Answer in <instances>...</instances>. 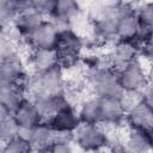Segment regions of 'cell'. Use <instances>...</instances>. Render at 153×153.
Masks as SVG:
<instances>
[{"label":"cell","instance_id":"9c48e42d","mask_svg":"<svg viewBox=\"0 0 153 153\" xmlns=\"http://www.w3.org/2000/svg\"><path fill=\"white\" fill-rule=\"evenodd\" d=\"M82 50V39L74 32V30H67L59 36V43L56 53L59 56V65L62 68L63 65H69L76 61Z\"/></svg>","mask_w":153,"mask_h":153},{"label":"cell","instance_id":"4fadbf2b","mask_svg":"<svg viewBox=\"0 0 153 153\" xmlns=\"http://www.w3.org/2000/svg\"><path fill=\"white\" fill-rule=\"evenodd\" d=\"M22 134L29 140L35 153H47L55 137L54 130L47 122H42L35 128Z\"/></svg>","mask_w":153,"mask_h":153},{"label":"cell","instance_id":"8992f818","mask_svg":"<svg viewBox=\"0 0 153 153\" xmlns=\"http://www.w3.org/2000/svg\"><path fill=\"white\" fill-rule=\"evenodd\" d=\"M140 24L136 17L135 7L128 2H118V17L116 20V41H135Z\"/></svg>","mask_w":153,"mask_h":153},{"label":"cell","instance_id":"ffe728a7","mask_svg":"<svg viewBox=\"0 0 153 153\" xmlns=\"http://www.w3.org/2000/svg\"><path fill=\"white\" fill-rule=\"evenodd\" d=\"M25 98L26 97L23 84L0 85V103L8 109L11 115Z\"/></svg>","mask_w":153,"mask_h":153},{"label":"cell","instance_id":"52a82bcc","mask_svg":"<svg viewBox=\"0 0 153 153\" xmlns=\"http://www.w3.org/2000/svg\"><path fill=\"white\" fill-rule=\"evenodd\" d=\"M59 36L60 33L53 26V24L48 19H44L24 39L26 44L31 48V50H36V49L56 50L59 43Z\"/></svg>","mask_w":153,"mask_h":153},{"label":"cell","instance_id":"9a60e30c","mask_svg":"<svg viewBox=\"0 0 153 153\" xmlns=\"http://www.w3.org/2000/svg\"><path fill=\"white\" fill-rule=\"evenodd\" d=\"M44 20V18L36 11L32 8L31 6V1H29V4L22 8L14 20H13V27L16 29V31L23 37L25 38L27 35H30L42 22Z\"/></svg>","mask_w":153,"mask_h":153},{"label":"cell","instance_id":"4dcf8cb0","mask_svg":"<svg viewBox=\"0 0 153 153\" xmlns=\"http://www.w3.org/2000/svg\"><path fill=\"white\" fill-rule=\"evenodd\" d=\"M153 55V44L152 39L141 43L140 44V57H143L145 60H151Z\"/></svg>","mask_w":153,"mask_h":153},{"label":"cell","instance_id":"83f0119b","mask_svg":"<svg viewBox=\"0 0 153 153\" xmlns=\"http://www.w3.org/2000/svg\"><path fill=\"white\" fill-rule=\"evenodd\" d=\"M0 56L4 60L18 57V47L16 42L6 36L0 35Z\"/></svg>","mask_w":153,"mask_h":153},{"label":"cell","instance_id":"484cf974","mask_svg":"<svg viewBox=\"0 0 153 153\" xmlns=\"http://www.w3.org/2000/svg\"><path fill=\"white\" fill-rule=\"evenodd\" d=\"M136 17L141 27L153 29V4L145 2L139 7H135Z\"/></svg>","mask_w":153,"mask_h":153},{"label":"cell","instance_id":"ba28073f","mask_svg":"<svg viewBox=\"0 0 153 153\" xmlns=\"http://www.w3.org/2000/svg\"><path fill=\"white\" fill-rule=\"evenodd\" d=\"M47 123L55 133L66 134H73L81 124L78 110L68 100L55 111V114L47 121Z\"/></svg>","mask_w":153,"mask_h":153},{"label":"cell","instance_id":"7a4b0ae2","mask_svg":"<svg viewBox=\"0 0 153 153\" xmlns=\"http://www.w3.org/2000/svg\"><path fill=\"white\" fill-rule=\"evenodd\" d=\"M87 84L96 98L120 97L117 71L111 65H92L87 72Z\"/></svg>","mask_w":153,"mask_h":153},{"label":"cell","instance_id":"277c9868","mask_svg":"<svg viewBox=\"0 0 153 153\" xmlns=\"http://www.w3.org/2000/svg\"><path fill=\"white\" fill-rule=\"evenodd\" d=\"M118 17V2L105 5L93 19L92 31L94 38L103 42H116V20Z\"/></svg>","mask_w":153,"mask_h":153},{"label":"cell","instance_id":"2e32d148","mask_svg":"<svg viewBox=\"0 0 153 153\" xmlns=\"http://www.w3.org/2000/svg\"><path fill=\"white\" fill-rule=\"evenodd\" d=\"M100 111V124L120 126L124 122L126 111L120 103L118 97L98 98Z\"/></svg>","mask_w":153,"mask_h":153},{"label":"cell","instance_id":"d6986e66","mask_svg":"<svg viewBox=\"0 0 153 153\" xmlns=\"http://www.w3.org/2000/svg\"><path fill=\"white\" fill-rule=\"evenodd\" d=\"M29 62L35 72H44L60 66L56 50H31Z\"/></svg>","mask_w":153,"mask_h":153},{"label":"cell","instance_id":"f1b7e54d","mask_svg":"<svg viewBox=\"0 0 153 153\" xmlns=\"http://www.w3.org/2000/svg\"><path fill=\"white\" fill-rule=\"evenodd\" d=\"M56 2L57 0H33L31 1V6L43 18H50L55 13Z\"/></svg>","mask_w":153,"mask_h":153},{"label":"cell","instance_id":"5bb4252c","mask_svg":"<svg viewBox=\"0 0 153 153\" xmlns=\"http://www.w3.org/2000/svg\"><path fill=\"white\" fill-rule=\"evenodd\" d=\"M124 122L129 128L152 130L153 126V105L147 102H141L133 109L128 110L124 116Z\"/></svg>","mask_w":153,"mask_h":153},{"label":"cell","instance_id":"7c38bea8","mask_svg":"<svg viewBox=\"0 0 153 153\" xmlns=\"http://www.w3.org/2000/svg\"><path fill=\"white\" fill-rule=\"evenodd\" d=\"M12 116L19 126L22 133H25L44 122L36 104L27 97L17 106V109L12 112Z\"/></svg>","mask_w":153,"mask_h":153},{"label":"cell","instance_id":"603a6c76","mask_svg":"<svg viewBox=\"0 0 153 153\" xmlns=\"http://www.w3.org/2000/svg\"><path fill=\"white\" fill-rule=\"evenodd\" d=\"M0 153H35L29 140L23 135H18L8 142L4 143Z\"/></svg>","mask_w":153,"mask_h":153},{"label":"cell","instance_id":"4316f807","mask_svg":"<svg viewBox=\"0 0 153 153\" xmlns=\"http://www.w3.org/2000/svg\"><path fill=\"white\" fill-rule=\"evenodd\" d=\"M118 99L124 111L127 112L128 110L133 109L134 106L143 102V94L142 91H122Z\"/></svg>","mask_w":153,"mask_h":153},{"label":"cell","instance_id":"8fae6325","mask_svg":"<svg viewBox=\"0 0 153 153\" xmlns=\"http://www.w3.org/2000/svg\"><path fill=\"white\" fill-rule=\"evenodd\" d=\"M140 59V44L135 41H116L110 54V65L120 68Z\"/></svg>","mask_w":153,"mask_h":153},{"label":"cell","instance_id":"cb8c5ba5","mask_svg":"<svg viewBox=\"0 0 153 153\" xmlns=\"http://www.w3.org/2000/svg\"><path fill=\"white\" fill-rule=\"evenodd\" d=\"M72 142H73V134L55 133L54 141L50 145L47 153H74Z\"/></svg>","mask_w":153,"mask_h":153},{"label":"cell","instance_id":"30bf717a","mask_svg":"<svg viewBox=\"0 0 153 153\" xmlns=\"http://www.w3.org/2000/svg\"><path fill=\"white\" fill-rule=\"evenodd\" d=\"M81 12L80 5L73 0H57L56 10L53 17L48 20L53 24V26L57 30L59 33L65 32L67 30L73 29V22L79 17Z\"/></svg>","mask_w":153,"mask_h":153},{"label":"cell","instance_id":"d6a6232c","mask_svg":"<svg viewBox=\"0 0 153 153\" xmlns=\"http://www.w3.org/2000/svg\"><path fill=\"white\" fill-rule=\"evenodd\" d=\"M2 62H4V59L0 56V67H1V65H2Z\"/></svg>","mask_w":153,"mask_h":153},{"label":"cell","instance_id":"7402d4cb","mask_svg":"<svg viewBox=\"0 0 153 153\" xmlns=\"http://www.w3.org/2000/svg\"><path fill=\"white\" fill-rule=\"evenodd\" d=\"M80 123L85 124H100V111L98 98L92 97L86 99L78 110Z\"/></svg>","mask_w":153,"mask_h":153},{"label":"cell","instance_id":"e0dca14e","mask_svg":"<svg viewBox=\"0 0 153 153\" xmlns=\"http://www.w3.org/2000/svg\"><path fill=\"white\" fill-rule=\"evenodd\" d=\"M26 76L27 75L19 56L4 60L0 67V85L23 84Z\"/></svg>","mask_w":153,"mask_h":153},{"label":"cell","instance_id":"f546056e","mask_svg":"<svg viewBox=\"0 0 153 153\" xmlns=\"http://www.w3.org/2000/svg\"><path fill=\"white\" fill-rule=\"evenodd\" d=\"M108 147L110 153H134L130 149V147L126 143V141H120V140L112 141V142L110 141Z\"/></svg>","mask_w":153,"mask_h":153},{"label":"cell","instance_id":"ac0fdd59","mask_svg":"<svg viewBox=\"0 0 153 153\" xmlns=\"http://www.w3.org/2000/svg\"><path fill=\"white\" fill-rule=\"evenodd\" d=\"M126 143L134 153H149L152 149V130L129 128Z\"/></svg>","mask_w":153,"mask_h":153},{"label":"cell","instance_id":"3957f363","mask_svg":"<svg viewBox=\"0 0 153 153\" xmlns=\"http://www.w3.org/2000/svg\"><path fill=\"white\" fill-rule=\"evenodd\" d=\"M73 142L86 153H96L108 147L110 139L102 124L81 123L73 133Z\"/></svg>","mask_w":153,"mask_h":153},{"label":"cell","instance_id":"1f68e13d","mask_svg":"<svg viewBox=\"0 0 153 153\" xmlns=\"http://www.w3.org/2000/svg\"><path fill=\"white\" fill-rule=\"evenodd\" d=\"M10 115H11V112L8 111V109H7L4 104L0 103V123H1L5 118H7Z\"/></svg>","mask_w":153,"mask_h":153},{"label":"cell","instance_id":"6da1fadb","mask_svg":"<svg viewBox=\"0 0 153 153\" xmlns=\"http://www.w3.org/2000/svg\"><path fill=\"white\" fill-rule=\"evenodd\" d=\"M23 86L25 94L31 100L66 96V84L60 66L44 72H35L32 75L25 78Z\"/></svg>","mask_w":153,"mask_h":153},{"label":"cell","instance_id":"44dd1931","mask_svg":"<svg viewBox=\"0 0 153 153\" xmlns=\"http://www.w3.org/2000/svg\"><path fill=\"white\" fill-rule=\"evenodd\" d=\"M27 4L24 0H0V31L12 25L17 13Z\"/></svg>","mask_w":153,"mask_h":153},{"label":"cell","instance_id":"d4e9b609","mask_svg":"<svg viewBox=\"0 0 153 153\" xmlns=\"http://www.w3.org/2000/svg\"><path fill=\"white\" fill-rule=\"evenodd\" d=\"M20 134H22V130L12 115H10L7 118H5L0 123V142L1 143H6Z\"/></svg>","mask_w":153,"mask_h":153},{"label":"cell","instance_id":"5b68a950","mask_svg":"<svg viewBox=\"0 0 153 153\" xmlns=\"http://www.w3.org/2000/svg\"><path fill=\"white\" fill-rule=\"evenodd\" d=\"M117 81L121 91H142L151 82L140 59L120 68Z\"/></svg>","mask_w":153,"mask_h":153}]
</instances>
